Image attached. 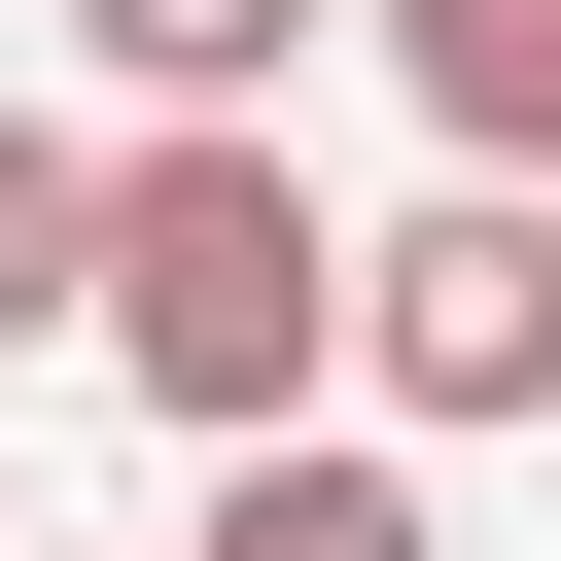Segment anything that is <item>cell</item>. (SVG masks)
I'll list each match as a JSON object with an SVG mask.
<instances>
[{
	"label": "cell",
	"mask_w": 561,
	"mask_h": 561,
	"mask_svg": "<svg viewBox=\"0 0 561 561\" xmlns=\"http://www.w3.org/2000/svg\"><path fill=\"white\" fill-rule=\"evenodd\" d=\"M70 351H105L140 421H210V456H280V421L351 386V210L280 175V105H175V140H105Z\"/></svg>",
	"instance_id": "1"
},
{
	"label": "cell",
	"mask_w": 561,
	"mask_h": 561,
	"mask_svg": "<svg viewBox=\"0 0 561 561\" xmlns=\"http://www.w3.org/2000/svg\"><path fill=\"white\" fill-rule=\"evenodd\" d=\"M351 386H386V421H561V210H526V175L386 210V245H351Z\"/></svg>",
	"instance_id": "2"
},
{
	"label": "cell",
	"mask_w": 561,
	"mask_h": 561,
	"mask_svg": "<svg viewBox=\"0 0 561 561\" xmlns=\"http://www.w3.org/2000/svg\"><path fill=\"white\" fill-rule=\"evenodd\" d=\"M386 70L456 105V175H526V210H561V0H386Z\"/></svg>",
	"instance_id": "3"
},
{
	"label": "cell",
	"mask_w": 561,
	"mask_h": 561,
	"mask_svg": "<svg viewBox=\"0 0 561 561\" xmlns=\"http://www.w3.org/2000/svg\"><path fill=\"white\" fill-rule=\"evenodd\" d=\"M175 561H456V526H421L386 456H316V421H280V456H210V526H175Z\"/></svg>",
	"instance_id": "4"
},
{
	"label": "cell",
	"mask_w": 561,
	"mask_h": 561,
	"mask_svg": "<svg viewBox=\"0 0 561 561\" xmlns=\"http://www.w3.org/2000/svg\"><path fill=\"white\" fill-rule=\"evenodd\" d=\"M70 35H105V70H140V140H175V105H280V35H316V0H70Z\"/></svg>",
	"instance_id": "5"
},
{
	"label": "cell",
	"mask_w": 561,
	"mask_h": 561,
	"mask_svg": "<svg viewBox=\"0 0 561 561\" xmlns=\"http://www.w3.org/2000/svg\"><path fill=\"white\" fill-rule=\"evenodd\" d=\"M70 245H105V140L0 105V351H70Z\"/></svg>",
	"instance_id": "6"
}]
</instances>
